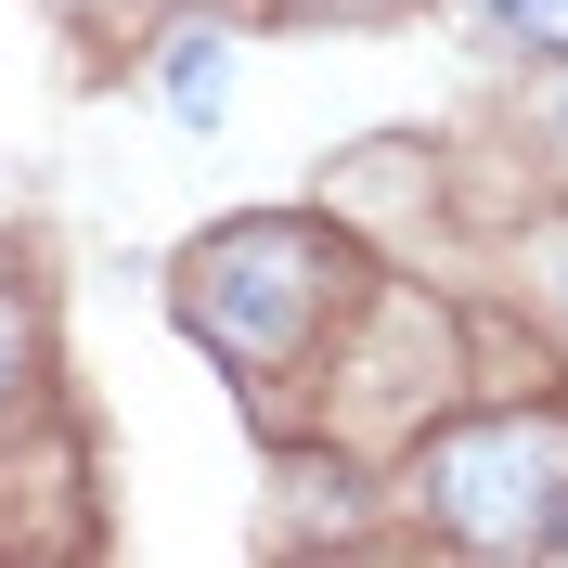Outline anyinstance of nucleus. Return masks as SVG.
<instances>
[{
    "label": "nucleus",
    "mask_w": 568,
    "mask_h": 568,
    "mask_svg": "<svg viewBox=\"0 0 568 568\" xmlns=\"http://www.w3.org/2000/svg\"><path fill=\"white\" fill-rule=\"evenodd\" d=\"M220 104H233V39L220 27H169V116L181 130H220Z\"/></svg>",
    "instance_id": "3"
},
{
    "label": "nucleus",
    "mask_w": 568,
    "mask_h": 568,
    "mask_svg": "<svg viewBox=\"0 0 568 568\" xmlns=\"http://www.w3.org/2000/svg\"><path fill=\"white\" fill-rule=\"evenodd\" d=\"M504 39H530V52H568V0H491Z\"/></svg>",
    "instance_id": "4"
},
{
    "label": "nucleus",
    "mask_w": 568,
    "mask_h": 568,
    "mask_svg": "<svg viewBox=\"0 0 568 568\" xmlns=\"http://www.w3.org/2000/svg\"><path fill=\"white\" fill-rule=\"evenodd\" d=\"M426 504H439V530L491 542H556L568 517V426L556 414H491V426H453L439 453H426Z\"/></svg>",
    "instance_id": "1"
},
{
    "label": "nucleus",
    "mask_w": 568,
    "mask_h": 568,
    "mask_svg": "<svg viewBox=\"0 0 568 568\" xmlns=\"http://www.w3.org/2000/svg\"><path fill=\"white\" fill-rule=\"evenodd\" d=\"M556 297H568V246H556Z\"/></svg>",
    "instance_id": "6"
},
{
    "label": "nucleus",
    "mask_w": 568,
    "mask_h": 568,
    "mask_svg": "<svg viewBox=\"0 0 568 568\" xmlns=\"http://www.w3.org/2000/svg\"><path fill=\"white\" fill-rule=\"evenodd\" d=\"M13 375H27V297H13V272H0V400H13Z\"/></svg>",
    "instance_id": "5"
},
{
    "label": "nucleus",
    "mask_w": 568,
    "mask_h": 568,
    "mask_svg": "<svg viewBox=\"0 0 568 568\" xmlns=\"http://www.w3.org/2000/svg\"><path fill=\"white\" fill-rule=\"evenodd\" d=\"M323 297V246L297 233V220H246V233H220L207 258H194V284H181V311H194V336H220L233 362H272L297 323H311Z\"/></svg>",
    "instance_id": "2"
}]
</instances>
